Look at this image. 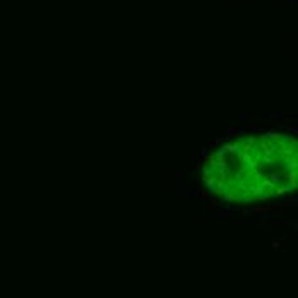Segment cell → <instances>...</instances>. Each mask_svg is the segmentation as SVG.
Masks as SVG:
<instances>
[{
	"instance_id": "6da1fadb",
	"label": "cell",
	"mask_w": 298,
	"mask_h": 298,
	"mask_svg": "<svg viewBox=\"0 0 298 298\" xmlns=\"http://www.w3.org/2000/svg\"><path fill=\"white\" fill-rule=\"evenodd\" d=\"M202 180L224 201H266L297 185V141L283 134L249 135L206 158Z\"/></svg>"
},
{
	"instance_id": "7a4b0ae2",
	"label": "cell",
	"mask_w": 298,
	"mask_h": 298,
	"mask_svg": "<svg viewBox=\"0 0 298 298\" xmlns=\"http://www.w3.org/2000/svg\"><path fill=\"white\" fill-rule=\"evenodd\" d=\"M288 4H295V0H288Z\"/></svg>"
}]
</instances>
